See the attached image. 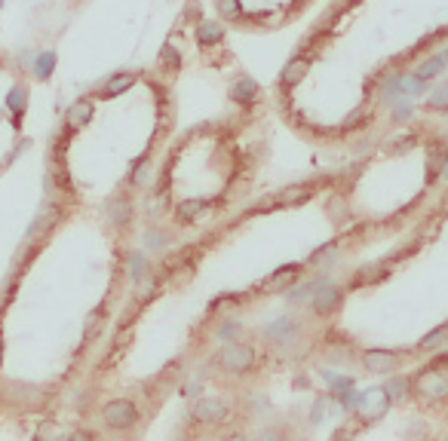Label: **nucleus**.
I'll list each match as a JSON object with an SVG mask.
<instances>
[{
  "label": "nucleus",
  "mask_w": 448,
  "mask_h": 441,
  "mask_svg": "<svg viewBox=\"0 0 448 441\" xmlns=\"http://www.w3.org/2000/svg\"><path fill=\"white\" fill-rule=\"evenodd\" d=\"M439 74H445L442 71V65H439V58L436 55H430V58H424L418 67H415V77H421L424 83H430V80H436Z\"/></svg>",
  "instance_id": "b1692460"
},
{
  "label": "nucleus",
  "mask_w": 448,
  "mask_h": 441,
  "mask_svg": "<svg viewBox=\"0 0 448 441\" xmlns=\"http://www.w3.org/2000/svg\"><path fill=\"white\" fill-rule=\"evenodd\" d=\"M0 368H4V325H0Z\"/></svg>",
  "instance_id": "4c0bfd02"
},
{
  "label": "nucleus",
  "mask_w": 448,
  "mask_h": 441,
  "mask_svg": "<svg viewBox=\"0 0 448 441\" xmlns=\"http://www.w3.org/2000/svg\"><path fill=\"white\" fill-rule=\"evenodd\" d=\"M310 71V58L307 55H295L289 65L283 67V74H280V86L283 89H295L298 83L304 80V74Z\"/></svg>",
  "instance_id": "2eb2a0df"
},
{
  "label": "nucleus",
  "mask_w": 448,
  "mask_h": 441,
  "mask_svg": "<svg viewBox=\"0 0 448 441\" xmlns=\"http://www.w3.org/2000/svg\"><path fill=\"white\" fill-rule=\"evenodd\" d=\"M448 163V141L433 138L427 144V181H436V175L445 169Z\"/></svg>",
  "instance_id": "ddd939ff"
},
{
  "label": "nucleus",
  "mask_w": 448,
  "mask_h": 441,
  "mask_svg": "<svg viewBox=\"0 0 448 441\" xmlns=\"http://www.w3.org/2000/svg\"><path fill=\"white\" fill-rule=\"evenodd\" d=\"M430 364H439V368H445L448 371V350H442V353H436V359L430 362Z\"/></svg>",
  "instance_id": "c9c22d12"
},
{
  "label": "nucleus",
  "mask_w": 448,
  "mask_h": 441,
  "mask_svg": "<svg viewBox=\"0 0 448 441\" xmlns=\"http://www.w3.org/2000/svg\"><path fill=\"white\" fill-rule=\"evenodd\" d=\"M0 10H4V0H0Z\"/></svg>",
  "instance_id": "ea45409f"
},
{
  "label": "nucleus",
  "mask_w": 448,
  "mask_h": 441,
  "mask_svg": "<svg viewBox=\"0 0 448 441\" xmlns=\"http://www.w3.org/2000/svg\"><path fill=\"white\" fill-rule=\"evenodd\" d=\"M227 96H231V101H236L240 107H249V105H255V101H258L261 89H258V83L252 80L249 74H243V77H236V80L231 83Z\"/></svg>",
  "instance_id": "9b49d317"
},
{
  "label": "nucleus",
  "mask_w": 448,
  "mask_h": 441,
  "mask_svg": "<svg viewBox=\"0 0 448 441\" xmlns=\"http://www.w3.org/2000/svg\"><path fill=\"white\" fill-rule=\"evenodd\" d=\"M224 40V25L222 22H197V44L203 49L218 46Z\"/></svg>",
  "instance_id": "a211bd4d"
},
{
  "label": "nucleus",
  "mask_w": 448,
  "mask_h": 441,
  "mask_svg": "<svg viewBox=\"0 0 448 441\" xmlns=\"http://www.w3.org/2000/svg\"><path fill=\"white\" fill-rule=\"evenodd\" d=\"M301 276H304V264H286L280 270H274V273L261 282V288H267V291H289Z\"/></svg>",
  "instance_id": "1a4fd4ad"
},
{
  "label": "nucleus",
  "mask_w": 448,
  "mask_h": 441,
  "mask_svg": "<svg viewBox=\"0 0 448 441\" xmlns=\"http://www.w3.org/2000/svg\"><path fill=\"white\" fill-rule=\"evenodd\" d=\"M56 62H58L56 49H44V53H37V55H34V65H31L34 80H49V77H53Z\"/></svg>",
  "instance_id": "6ab92c4d"
},
{
  "label": "nucleus",
  "mask_w": 448,
  "mask_h": 441,
  "mask_svg": "<svg viewBox=\"0 0 448 441\" xmlns=\"http://www.w3.org/2000/svg\"><path fill=\"white\" fill-rule=\"evenodd\" d=\"M411 398L421 402L424 408H445L448 404V371L439 364H424L411 377Z\"/></svg>",
  "instance_id": "39448f33"
},
{
  "label": "nucleus",
  "mask_w": 448,
  "mask_h": 441,
  "mask_svg": "<svg viewBox=\"0 0 448 441\" xmlns=\"http://www.w3.org/2000/svg\"><path fill=\"white\" fill-rule=\"evenodd\" d=\"M92 114H96V105H92V98H89V96H83V98H77L71 107H68L65 123H68V126H74V129H80V126L92 123Z\"/></svg>",
  "instance_id": "dca6fc26"
},
{
  "label": "nucleus",
  "mask_w": 448,
  "mask_h": 441,
  "mask_svg": "<svg viewBox=\"0 0 448 441\" xmlns=\"http://www.w3.org/2000/svg\"><path fill=\"white\" fill-rule=\"evenodd\" d=\"M252 441H292V432L283 420H274V423H267V426H261Z\"/></svg>",
  "instance_id": "412c9836"
},
{
  "label": "nucleus",
  "mask_w": 448,
  "mask_h": 441,
  "mask_svg": "<svg viewBox=\"0 0 448 441\" xmlns=\"http://www.w3.org/2000/svg\"><path fill=\"white\" fill-rule=\"evenodd\" d=\"M212 368L224 377H233V380H243L249 374H255L261 368V350L255 341H243L236 337L231 343H222V350L212 355Z\"/></svg>",
  "instance_id": "f03ea898"
},
{
  "label": "nucleus",
  "mask_w": 448,
  "mask_h": 441,
  "mask_svg": "<svg viewBox=\"0 0 448 441\" xmlns=\"http://www.w3.org/2000/svg\"><path fill=\"white\" fill-rule=\"evenodd\" d=\"M160 65H163L166 71H179V67H181V53L172 44H166L163 53H160Z\"/></svg>",
  "instance_id": "c85d7f7f"
},
{
  "label": "nucleus",
  "mask_w": 448,
  "mask_h": 441,
  "mask_svg": "<svg viewBox=\"0 0 448 441\" xmlns=\"http://www.w3.org/2000/svg\"><path fill=\"white\" fill-rule=\"evenodd\" d=\"M28 86L25 83H15V86L6 92V98H4V105L6 110H10V123H13V129L19 132L22 129V117H25V110H28Z\"/></svg>",
  "instance_id": "9d476101"
},
{
  "label": "nucleus",
  "mask_w": 448,
  "mask_h": 441,
  "mask_svg": "<svg viewBox=\"0 0 448 441\" xmlns=\"http://www.w3.org/2000/svg\"><path fill=\"white\" fill-rule=\"evenodd\" d=\"M135 80H139V74H135V71H117V74H111V77H108V80L98 86V98H117V96H123L126 89L135 86Z\"/></svg>",
  "instance_id": "f8f14e48"
},
{
  "label": "nucleus",
  "mask_w": 448,
  "mask_h": 441,
  "mask_svg": "<svg viewBox=\"0 0 448 441\" xmlns=\"http://www.w3.org/2000/svg\"><path fill=\"white\" fill-rule=\"evenodd\" d=\"M145 245H148V249H154V251H160V249H166V236L160 230H148L145 233Z\"/></svg>",
  "instance_id": "2f4dec72"
},
{
  "label": "nucleus",
  "mask_w": 448,
  "mask_h": 441,
  "mask_svg": "<svg viewBox=\"0 0 448 441\" xmlns=\"http://www.w3.org/2000/svg\"><path fill=\"white\" fill-rule=\"evenodd\" d=\"M132 218H135V209H132V199H129V197H114V199H108L105 220H108V227H111V230H126V227L132 224Z\"/></svg>",
  "instance_id": "6e6552de"
},
{
  "label": "nucleus",
  "mask_w": 448,
  "mask_h": 441,
  "mask_svg": "<svg viewBox=\"0 0 448 441\" xmlns=\"http://www.w3.org/2000/svg\"><path fill=\"white\" fill-rule=\"evenodd\" d=\"M98 420L108 432H117V435H129L145 423V414H141L139 402L132 395H117L108 398L105 404L98 408Z\"/></svg>",
  "instance_id": "20e7f679"
},
{
  "label": "nucleus",
  "mask_w": 448,
  "mask_h": 441,
  "mask_svg": "<svg viewBox=\"0 0 448 441\" xmlns=\"http://www.w3.org/2000/svg\"><path fill=\"white\" fill-rule=\"evenodd\" d=\"M384 393H387V398H390L393 404L409 402V398H411V377H402V374H399V377H393L390 383H387Z\"/></svg>",
  "instance_id": "4be33fe9"
},
{
  "label": "nucleus",
  "mask_w": 448,
  "mask_h": 441,
  "mask_svg": "<svg viewBox=\"0 0 448 441\" xmlns=\"http://www.w3.org/2000/svg\"><path fill=\"white\" fill-rule=\"evenodd\" d=\"M445 343H448V322H442V325H436L433 331H427L424 337H421V343H418V355H436V353H442L445 350Z\"/></svg>",
  "instance_id": "4468645a"
},
{
  "label": "nucleus",
  "mask_w": 448,
  "mask_h": 441,
  "mask_svg": "<svg viewBox=\"0 0 448 441\" xmlns=\"http://www.w3.org/2000/svg\"><path fill=\"white\" fill-rule=\"evenodd\" d=\"M445 34H448V28H445Z\"/></svg>",
  "instance_id": "a19ab883"
},
{
  "label": "nucleus",
  "mask_w": 448,
  "mask_h": 441,
  "mask_svg": "<svg viewBox=\"0 0 448 441\" xmlns=\"http://www.w3.org/2000/svg\"><path fill=\"white\" fill-rule=\"evenodd\" d=\"M129 267H132V270H129V276L135 279V282H139V279L151 270V261H148L141 251H132V254H129Z\"/></svg>",
  "instance_id": "c756f323"
},
{
  "label": "nucleus",
  "mask_w": 448,
  "mask_h": 441,
  "mask_svg": "<svg viewBox=\"0 0 448 441\" xmlns=\"http://www.w3.org/2000/svg\"><path fill=\"white\" fill-rule=\"evenodd\" d=\"M341 303H344V288L335 285L332 279H323V282L316 285L314 298H310V312H314L316 319H328L341 310Z\"/></svg>",
  "instance_id": "0eeeda50"
},
{
  "label": "nucleus",
  "mask_w": 448,
  "mask_h": 441,
  "mask_svg": "<svg viewBox=\"0 0 448 441\" xmlns=\"http://www.w3.org/2000/svg\"><path fill=\"white\" fill-rule=\"evenodd\" d=\"M371 117H375V114H371V110H369L366 105H362V107H357V110H353V114L347 117V120H344V126H341V129H344V132H357V129H362V126H366V123H371Z\"/></svg>",
  "instance_id": "393cba45"
},
{
  "label": "nucleus",
  "mask_w": 448,
  "mask_h": 441,
  "mask_svg": "<svg viewBox=\"0 0 448 441\" xmlns=\"http://www.w3.org/2000/svg\"><path fill=\"white\" fill-rule=\"evenodd\" d=\"M415 141H418V135H415V132H405V135H396V138H393V141H387V144H390V147H399V150H409Z\"/></svg>",
  "instance_id": "473e14b6"
},
{
  "label": "nucleus",
  "mask_w": 448,
  "mask_h": 441,
  "mask_svg": "<svg viewBox=\"0 0 448 441\" xmlns=\"http://www.w3.org/2000/svg\"><path fill=\"white\" fill-rule=\"evenodd\" d=\"M442 175H445V184H448V163H445V169H442Z\"/></svg>",
  "instance_id": "58836bf2"
},
{
  "label": "nucleus",
  "mask_w": 448,
  "mask_h": 441,
  "mask_svg": "<svg viewBox=\"0 0 448 441\" xmlns=\"http://www.w3.org/2000/svg\"><path fill=\"white\" fill-rule=\"evenodd\" d=\"M411 110H415V98H399L393 105V123H405L411 117Z\"/></svg>",
  "instance_id": "7c9ffc66"
},
{
  "label": "nucleus",
  "mask_w": 448,
  "mask_h": 441,
  "mask_svg": "<svg viewBox=\"0 0 448 441\" xmlns=\"http://www.w3.org/2000/svg\"><path fill=\"white\" fill-rule=\"evenodd\" d=\"M402 80H405V74H390L384 83H381V89H378V101H384V105H396L402 96Z\"/></svg>",
  "instance_id": "aec40b11"
},
{
  "label": "nucleus",
  "mask_w": 448,
  "mask_h": 441,
  "mask_svg": "<svg viewBox=\"0 0 448 441\" xmlns=\"http://www.w3.org/2000/svg\"><path fill=\"white\" fill-rule=\"evenodd\" d=\"M310 193H314V184H298V187H286L283 193H276L274 206H295V202L310 199Z\"/></svg>",
  "instance_id": "5701e85b"
},
{
  "label": "nucleus",
  "mask_w": 448,
  "mask_h": 441,
  "mask_svg": "<svg viewBox=\"0 0 448 441\" xmlns=\"http://www.w3.org/2000/svg\"><path fill=\"white\" fill-rule=\"evenodd\" d=\"M415 353L405 350H387V346H369V350L357 353V362L366 374H399L402 364L411 359Z\"/></svg>",
  "instance_id": "423d86ee"
},
{
  "label": "nucleus",
  "mask_w": 448,
  "mask_h": 441,
  "mask_svg": "<svg viewBox=\"0 0 448 441\" xmlns=\"http://www.w3.org/2000/svg\"><path fill=\"white\" fill-rule=\"evenodd\" d=\"M218 441H252V438H249L243 429H231V432H224V435L218 438Z\"/></svg>",
  "instance_id": "f704fd0d"
},
{
  "label": "nucleus",
  "mask_w": 448,
  "mask_h": 441,
  "mask_svg": "<svg viewBox=\"0 0 448 441\" xmlns=\"http://www.w3.org/2000/svg\"><path fill=\"white\" fill-rule=\"evenodd\" d=\"M65 441H96V432H89V429H74V432H68Z\"/></svg>",
  "instance_id": "72a5a7b5"
},
{
  "label": "nucleus",
  "mask_w": 448,
  "mask_h": 441,
  "mask_svg": "<svg viewBox=\"0 0 448 441\" xmlns=\"http://www.w3.org/2000/svg\"><path fill=\"white\" fill-rule=\"evenodd\" d=\"M215 6H218V13H222V19H224V22H236V19H243V6H240V0H215Z\"/></svg>",
  "instance_id": "bb28decb"
},
{
  "label": "nucleus",
  "mask_w": 448,
  "mask_h": 441,
  "mask_svg": "<svg viewBox=\"0 0 448 441\" xmlns=\"http://www.w3.org/2000/svg\"><path fill=\"white\" fill-rule=\"evenodd\" d=\"M261 343L280 359H295L307 346V322L301 316H283L261 328Z\"/></svg>",
  "instance_id": "f257e3e1"
},
{
  "label": "nucleus",
  "mask_w": 448,
  "mask_h": 441,
  "mask_svg": "<svg viewBox=\"0 0 448 441\" xmlns=\"http://www.w3.org/2000/svg\"><path fill=\"white\" fill-rule=\"evenodd\" d=\"M240 417V404H236L233 395L227 393H215V395H200L191 402L188 420L197 429H227L231 423Z\"/></svg>",
  "instance_id": "7ed1b4c3"
},
{
  "label": "nucleus",
  "mask_w": 448,
  "mask_h": 441,
  "mask_svg": "<svg viewBox=\"0 0 448 441\" xmlns=\"http://www.w3.org/2000/svg\"><path fill=\"white\" fill-rule=\"evenodd\" d=\"M240 337V322H233V319H227V322H218V328H215V341L218 343H231Z\"/></svg>",
  "instance_id": "a878e982"
},
{
  "label": "nucleus",
  "mask_w": 448,
  "mask_h": 441,
  "mask_svg": "<svg viewBox=\"0 0 448 441\" xmlns=\"http://www.w3.org/2000/svg\"><path fill=\"white\" fill-rule=\"evenodd\" d=\"M206 209H209V199H206V197L181 199L179 206H175V218H179V224H193V220H197Z\"/></svg>",
  "instance_id": "f3484780"
},
{
  "label": "nucleus",
  "mask_w": 448,
  "mask_h": 441,
  "mask_svg": "<svg viewBox=\"0 0 448 441\" xmlns=\"http://www.w3.org/2000/svg\"><path fill=\"white\" fill-rule=\"evenodd\" d=\"M436 58H439V65H442V71H448V46H439Z\"/></svg>",
  "instance_id": "e433bc0d"
},
{
  "label": "nucleus",
  "mask_w": 448,
  "mask_h": 441,
  "mask_svg": "<svg viewBox=\"0 0 448 441\" xmlns=\"http://www.w3.org/2000/svg\"><path fill=\"white\" fill-rule=\"evenodd\" d=\"M427 107H430V110H448V80H445V83H439V86L430 92Z\"/></svg>",
  "instance_id": "cd10ccee"
}]
</instances>
